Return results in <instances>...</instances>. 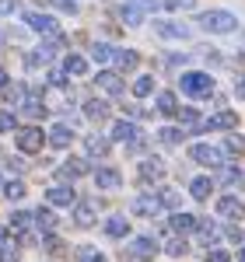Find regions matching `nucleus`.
Listing matches in <instances>:
<instances>
[{"label": "nucleus", "instance_id": "f257e3e1", "mask_svg": "<svg viewBox=\"0 0 245 262\" xmlns=\"http://www.w3.org/2000/svg\"><path fill=\"white\" fill-rule=\"evenodd\" d=\"M200 28L214 32V35H228V32L238 28V18L231 11H207V14H200Z\"/></svg>", "mask_w": 245, "mask_h": 262}, {"label": "nucleus", "instance_id": "f03ea898", "mask_svg": "<svg viewBox=\"0 0 245 262\" xmlns=\"http://www.w3.org/2000/svg\"><path fill=\"white\" fill-rule=\"evenodd\" d=\"M179 88H182V95H210L214 91V77L200 74V70H189V74L179 77Z\"/></svg>", "mask_w": 245, "mask_h": 262}, {"label": "nucleus", "instance_id": "7ed1b4c3", "mask_svg": "<svg viewBox=\"0 0 245 262\" xmlns=\"http://www.w3.org/2000/svg\"><path fill=\"white\" fill-rule=\"evenodd\" d=\"M189 161L207 164V168H221V164H224V150H217V147H210V143H193V147H189Z\"/></svg>", "mask_w": 245, "mask_h": 262}, {"label": "nucleus", "instance_id": "20e7f679", "mask_svg": "<svg viewBox=\"0 0 245 262\" xmlns=\"http://www.w3.org/2000/svg\"><path fill=\"white\" fill-rule=\"evenodd\" d=\"M14 143H18L21 154H35V150H42V143H46V133H42L39 126H25V129H18Z\"/></svg>", "mask_w": 245, "mask_h": 262}, {"label": "nucleus", "instance_id": "39448f33", "mask_svg": "<svg viewBox=\"0 0 245 262\" xmlns=\"http://www.w3.org/2000/svg\"><path fill=\"white\" fill-rule=\"evenodd\" d=\"M242 213H245V206H242L238 196H221V200H217V217H224V221H238Z\"/></svg>", "mask_w": 245, "mask_h": 262}, {"label": "nucleus", "instance_id": "423d86ee", "mask_svg": "<svg viewBox=\"0 0 245 262\" xmlns=\"http://www.w3.org/2000/svg\"><path fill=\"white\" fill-rule=\"evenodd\" d=\"M25 21H28V28H35V32H42V35H56V21H53V14L28 11V14H25Z\"/></svg>", "mask_w": 245, "mask_h": 262}, {"label": "nucleus", "instance_id": "0eeeda50", "mask_svg": "<svg viewBox=\"0 0 245 262\" xmlns=\"http://www.w3.org/2000/svg\"><path fill=\"white\" fill-rule=\"evenodd\" d=\"M137 137H140V129L133 126L130 119H119V122H112V140H119V143H137Z\"/></svg>", "mask_w": 245, "mask_h": 262}, {"label": "nucleus", "instance_id": "6e6552de", "mask_svg": "<svg viewBox=\"0 0 245 262\" xmlns=\"http://www.w3.org/2000/svg\"><path fill=\"white\" fill-rule=\"evenodd\" d=\"M154 32L161 39H189V28L182 21H154Z\"/></svg>", "mask_w": 245, "mask_h": 262}, {"label": "nucleus", "instance_id": "1a4fd4ad", "mask_svg": "<svg viewBox=\"0 0 245 262\" xmlns=\"http://www.w3.org/2000/svg\"><path fill=\"white\" fill-rule=\"evenodd\" d=\"M130 210L140 213V217H158L161 213V203L154 200V196H137V200L130 203Z\"/></svg>", "mask_w": 245, "mask_h": 262}, {"label": "nucleus", "instance_id": "9d476101", "mask_svg": "<svg viewBox=\"0 0 245 262\" xmlns=\"http://www.w3.org/2000/svg\"><path fill=\"white\" fill-rule=\"evenodd\" d=\"M49 203H53V206H74V203H77V192H74L70 185H53V189H49Z\"/></svg>", "mask_w": 245, "mask_h": 262}, {"label": "nucleus", "instance_id": "9b49d317", "mask_svg": "<svg viewBox=\"0 0 245 262\" xmlns=\"http://www.w3.org/2000/svg\"><path fill=\"white\" fill-rule=\"evenodd\" d=\"M196 227H200V217H196V213H182V210H179V213L172 217V231H175V234H189V231H196Z\"/></svg>", "mask_w": 245, "mask_h": 262}, {"label": "nucleus", "instance_id": "f8f14e48", "mask_svg": "<svg viewBox=\"0 0 245 262\" xmlns=\"http://www.w3.org/2000/svg\"><path fill=\"white\" fill-rule=\"evenodd\" d=\"M95 185H98V189H119L122 175L116 168H98V171H95Z\"/></svg>", "mask_w": 245, "mask_h": 262}, {"label": "nucleus", "instance_id": "ddd939ff", "mask_svg": "<svg viewBox=\"0 0 245 262\" xmlns=\"http://www.w3.org/2000/svg\"><path fill=\"white\" fill-rule=\"evenodd\" d=\"M179 119H182V126L189 133H207V119L196 116V108H179Z\"/></svg>", "mask_w": 245, "mask_h": 262}, {"label": "nucleus", "instance_id": "4468645a", "mask_svg": "<svg viewBox=\"0 0 245 262\" xmlns=\"http://www.w3.org/2000/svg\"><path fill=\"white\" fill-rule=\"evenodd\" d=\"M81 175H88V161L84 158H70L67 164H60V179H81Z\"/></svg>", "mask_w": 245, "mask_h": 262}, {"label": "nucleus", "instance_id": "2eb2a0df", "mask_svg": "<svg viewBox=\"0 0 245 262\" xmlns=\"http://www.w3.org/2000/svg\"><path fill=\"white\" fill-rule=\"evenodd\" d=\"M207 129H238V116L235 112H217L207 119Z\"/></svg>", "mask_w": 245, "mask_h": 262}, {"label": "nucleus", "instance_id": "dca6fc26", "mask_svg": "<svg viewBox=\"0 0 245 262\" xmlns=\"http://www.w3.org/2000/svg\"><path fill=\"white\" fill-rule=\"evenodd\" d=\"M70 140H74V129H70L67 122H56V126L49 129V143H53V147H67Z\"/></svg>", "mask_w": 245, "mask_h": 262}, {"label": "nucleus", "instance_id": "f3484780", "mask_svg": "<svg viewBox=\"0 0 245 262\" xmlns=\"http://www.w3.org/2000/svg\"><path fill=\"white\" fill-rule=\"evenodd\" d=\"M196 234H200V242H203V245H217V242H221V231H217V224H210V221H200Z\"/></svg>", "mask_w": 245, "mask_h": 262}, {"label": "nucleus", "instance_id": "a211bd4d", "mask_svg": "<svg viewBox=\"0 0 245 262\" xmlns=\"http://www.w3.org/2000/svg\"><path fill=\"white\" fill-rule=\"evenodd\" d=\"M140 175H144L147 182H151V179H161V175H165L161 158H147V161H140Z\"/></svg>", "mask_w": 245, "mask_h": 262}, {"label": "nucleus", "instance_id": "6ab92c4d", "mask_svg": "<svg viewBox=\"0 0 245 262\" xmlns=\"http://www.w3.org/2000/svg\"><path fill=\"white\" fill-rule=\"evenodd\" d=\"M158 112H161V116H179V101H175L172 91H161V95H158Z\"/></svg>", "mask_w": 245, "mask_h": 262}, {"label": "nucleus", "instance_id": "aec40b11", "mask_svg": "<svg viewBox=\"0 0 245 262\" xmlns=\"http://www.w3.org/2000/svg\"><path fill=\"white\" fill-rule=\"evenodd\" d=\"M126 231H130V221L126 217H109V224H105V234L109 238H126Z\"/></svg>", "mask_w": 245, "mask_h": 262}, {"label": "nucleus", "instance_id": "412c9836", "mask_svg": "<svg viewBox=\"0 0 245 262\" xmlns=\"http://www.w3.org/2000/svg\"><path fill=\"white\" fill-rule=\"evenodd\" d=\"M84 143H88V154H98V158H105V154H109V147H112L109 137H98V133H91Z\"/></svg>", "mask_w": 245, "mask_h": 262}, {"label": "nucleus", "instance_id": "4be33fe9", "mask_svg": "<svg viewBox=\"0 0 245 262\" xmlns=\"http://www.w3.org/2000/svg\"><path fill=\"white\" fill-rule=\"evenodd\" d=\"M98 84H102L109 95H119L122 91V81H119V74H112V70H102L98 74Z\"/></svg>", "mask_w": 245, "mask_h": 262}, {"label": "nucleus", "instance_id": "5701e85b", "mask_svg": "<svg viewBox=\"0 0 245 262\" xmlns=\"http://www.w3.org/2000/svg\"><path fill=\"white\" fill-rule=\"evenodd\" d=\"M84 116H88V119H105V116H109V101L91 98L88 105H84Z\"/></svg>", "mask_w": 245, "mask_h": 262}, {"label": "nucleus", "instance_id": "b1692460", "mask_svg": "<svg viewBox=\"0 0 245 262\" xmlns=\"http://www.w3.org/2000/svg\"><path fill=\"white\" fill-rule=\"evenodd\" d=\"M210 189H214V182L203 179V175L189 182V192H193V200H207V196H210Z\"/></svg>", "mask_w": 245, "mask_h": 262}, {"label": "nucleus", "instance_id": "393cba45", "mask_svg": "<svg viewBox=\"0 0 245 262\" xmlns=\"http://www.w3.org/2000/svg\"><path fill=\"white\" fill-rule=\"evenodd\" d=\"M63 70H67V74H74V77H81L84 70H88V60H84V56H77V53H70V56L63 60Z\"/></svg>", "mask_w": 245, "mask_h": 262}, {"label": "nucleus", "instance_id": "a878e982", "mask_svg": "<svg viewBox=\"0 0 245 262\" xmlns=\"http://www.w3.org/2000/svg\"><path fill=\"white\" fill-rule=\"evenodd\" d=\"M112 56H116V49H112L109 42H95V46H91V60L95 63H109Z\"/></svg>", "mask_w": 245, "mask_h": 262}, {"label": "nucleus", "instance_id": "bb28decb", "mask_svg": "<svg viewBox=\"0 0 245 262\" xmlns=\"http://www.w3.org/2000/svg\"><path fill=\"white\" fill-rule=\"evenodd\" d=\"M112 60L119 63L122 70H133V67H137V63H140V56H137V53H133V49H116V56H112Z\"/></svg>", "mask_w": 245, "mask_h": 262}, {"label": "nucleus", "instance_id": "cd10ccee", "mask_svg": "<svg viewBox=\"0 0 245 262\" xmlns=\"http://www.w3.org/2000/svg\"><path fill=\"white\" fill-rule=\"evenodd\" d=\"M32 217H35V224H39L42 231H53V227H56V217H53V210H49V206H39Z\"/></svg>", "mask_w": 245, "mask_h": 262}, {"label": "nucleus", "instance_id": "c85d7f7f", "mask_svg": "<svg viewBox=\"0 0 245 262\" xmlns=\"http://www.w3.org/2000/svg\"><path fill=\"white\" fill-rule=\"evenodd\" d=\"M154 91V77H137L133 81V98H147Z\"/></svg>", "mask_w": 245, "mask_h": 262}, {"label": "nucleus", "instance_id": "c756f323", "mask_svg": "<svg viewBox=\"0 0 245 262\" xmlns=\"http://www.w3.org/2000/svg\"><path fill=\"white\" fill-rule=\"evenodd\" d=\"M119 14H122V21H126V25H140V21H144V11H137L133 4H122Z\"/></svg>", "mask_w": 245, "mask_h": 262}, {"label": "nucleus", "instance_id": "7c9ffc66", "mask_svg": "<svg viewBox=\"0 0 245 262\" xmlns=\"http://www.w3.org/2000/svg\"><path fill=\"white\" fill-rule=\"evenodd\" d=\"M28 224H32V213H25V210L11 213V231H28Z\"/></svg>", "mask_w": 245, "mask_h": 262}, {"label": "nucleus", "instance_id": "2f4dec72", "mask_svg": "<svg viewBox=\"0 0 245 262\" xmlns=\"http://www.w3.org/2000/svg\"><path fill=\"white\" fill-rule=\"evenodd\" d=\"M133 252H137V255H154V252H158V242H154V238H137V242H133Z\"/></svg>", "mask_w": 245, "mask_h": 262}, {"label": "nucleus", "instance_id": "473e14b6", "mask_svg": "<svg viewBox=\"0 0 245 262\" xmlns=\"http://www.w3.org/2000/svg\"><path fill=\"white\" fill-rule=\"evenodd\" d=\"M77 224H91L95 221V203H77Z\"/></svg>", "mask_w": 245, "mask_h": 262}, {"label": "nucleus", "instance_id": "72a5a7b5", "mask_svg": "<svg viewBox=\"0 0 245 262\" xmlns=\"http://www.w3.org/2000/svg\"><path fill=\"white\" fill-rule=\"evenodd\" d=\"M158 203L168 206V210H175V206H179V192H175V189H161V192H158Z\"/></svg>", "mask_w": 245, "mask_h": 262}, {"label": "nucleus", "instance_id": "f704fd0d", "mask_svg": "<svg viewBox=\"0 0 245 262\" xmlns=\"http://www.w3.org/2000/svg\"><path fill=\"white\" fill-rule=\"evenodd\" d=\"M4 196H7V200H21V196H25V182H7V185H4Z\"/></svg>", "mask_w": 245, "mask_h": 262}, {"label": "nucleus", "instance_id": "c9c22d12", "mask_svg": "<svg viewBox=\"0 0 245 262\" xmlns=\"http://www.w3.org/2000/svg\"><path fill=\"white\" fill-rule=\"evenodd\" d=\"M14 126H18V116L4 108V112H0V133H7V129H14Z\"/></svg>", "mask_w": 245, "mask_h": 262}, {"label": "nucleus", "instance_id": "e433bc0d", "mask_svg": "<svg viewBox=\"0 0 245 262\" xmlns=\"http://www.w3.org/2000/svg\"><path fill=\"white\" fill-rule=\"evenodd\" d=\"M165 252L168 255H186V238H172V242L165 245Z\"/></svg>", "mask_w": 245, "mask_h": 262}, {"label": "nucleus", "instance_id": "4c0bfd02", "mask_svg": "<svg viewBox=\"0 0 245 262\" xmlns=\"http://www.w3.org/2000/svg\"><path fill=\"white\" fill-rule=\"evenodd\" d=\"M224 150H228V154H242V150H245V140H242V137H228V140H224Z\"/></svg>", "mask_w": 245, "mask_h": 262}, {"label": "nucleus", "instance_id": "58836bf2", "mask_svg": "<svg viewBox=\"0 0 245 262\" xmlns=\"http://www.w3.org/2000/svg\"><path fill=\"white\" fill-rule=\"evenodd\" d=\"M182 137H186L182 129H172V126H168V129H161V140H165V143H179Z\"/></svg>", "mask_w": 245, "mask_h": 262}, {"label": "nucleus", "instance_id": "ea45409f", "mask_svg": "<svg viewBox=\"0 0 245 262\" xmlns=\"http://www.w3.org/2000/svg\"><path fill=\"white\" fill-rule=\"evenodd\" d=\"M126 4H133V7L144 11V14H147V11H158V0H126Z\"/></svg>", "mask_w": 245, "mask_h": 262}, {"label": "nucleus", "instance_id": "a19ab883", "mask_svg": "<svg viewBox=\"0 0 245 262\" xmlns=\"http://www.w3.org/2000/svg\"><path fill=\"white\" fill-rule=\"evenodd\" d=\"M207 262H231V259H228L224 248H214V252H207Z\"/></svg>", "mask_w": 245, "mask_h": 262}, {"label": "nucleus", "instance_id": "79ce46f5", "mask_svg": "<svg viewBox=\"0 0 245 262\" xmlns=\"http://www.w3.org/2000/svg\"><path fill=\"white\" fill-rule=\"evenodd\" d=\"M228 238H231V242H238V245H242V238H245V234H242V227H238V224H231V227H228Z\"/></svg>", "mask_w": 245, "mask_h": 262}, {"label": "nucleus", "instance_id": "37998d69", "mask_svg": "<svg viewBox=\"0 0 245 262\" xmlns=\"http://www.w3.org/2000/svg\"><path fill=\"white\" fill-rule=\"evenodd\" d=\"M165 7H172V11H179V7H193V0H168V4H165Z\"/></svg>", "mask_w": 245, "mask_h": 262}, {"label": "nucleus", "instance_id": "c03bdc74", "mask_svg": "<svg viewBox=\"0 0 245 262\" xmlns=\"http://www.w3.org/2000/svg\"><path fill=\"white\" fill-rule=\"evenodd\" d=\"M14 11V0H0V14H11Z\"/></svg>", "mask_w": 245, "mask_h": 262}, {"label": "nucleus", "instance_id": "a18cd8bd", "mask_svg": "<svg viewBox=\"0 0 245 262\" xmlns=\"http://www.w3.org/2000/svg\"><path fill=\"white\" fill-rule=\"evenodd\" d=\"M235 91H238V98H245V74H242V81H238V88H235Z\"/></svg>", "mask_w": 245, "mask_h": 262}, {"label": "nucleus", "instance_id": "49530a36", "mask_svg": "<svg viewBox=\"0 0 245 262\" xmlns=\"http://www.w3.org/2000/svg\"><path fill=\"white\" fill-rule=\"evenodd\" d=\"M0 88H7V70L0 67Z\"/></svg>", "mask_w": 245, "mask_h": 262}, {"label": "nucleus", "instance_id": "de8ad7c7", "mask_svg": "<svg viewBox=\"0 0 245 262\" xmlns=\"http://www.w3.org/2000/svg\"><path fill=\"white\" fill-rule=\"evenodd\" d=\"M88 262H109L105 255H88Z\"/></svg>", "mask_w": 245, "mask_h": 262}, {"label": "nucleus", "instance_id": "09e8293b", "mask_svg": "<svg viewBox=\"0 0 245 262\" xmlns=\"http://www.w3.org/2000/svg\"><path fill=\"white\" fill-rule=\"evenodd\" d=\"M238 259H242V262H245V248H242V252H238Z\"/></svg>", "mask_w": 245, "mask_h": 262}, {"label": "nucleus", "instance_id": "8fccbe9b", "mask_svg": "<svg viewBox=\"0 0 245 262\" xmlns=\"http://www.w3.org/2000/svg\"><path fill=\"white\" fill-rule=\"evenodd\" d=\"M242 185H245V175H242Z\"/></svg>", "mask_w": 245, "mask_h": 262}]
</instances>
